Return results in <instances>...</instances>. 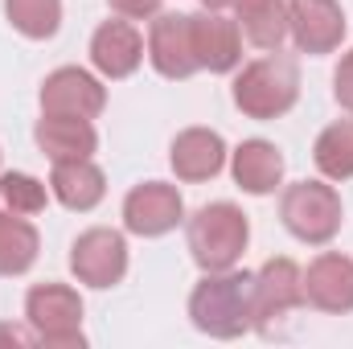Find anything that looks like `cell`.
Wrapping results in <instances>:
<instances>
[{
	"mask_svg": "<svg viewBox=\"0 0 353 349\" xmlns=\"http://www.w3.org/2000/svg\"><path fill=\"white\" fill-rule=\"evenodd\" d=\"M189 321L218 341H234L255 329V275L247 271H205L189 296Z\"/></svg>",
	"mask_w": 353,
	"mask_h": 349,
	"instance_id": "1",
	"label": "cell"
},
{
	"mask_svg": "<svg viewBox=\"0 0 353 349\" xmlns=\"http://www.w3.org/2000/svg\"><path fill=\"white\" fill-rule=\"evenodd\" d=\"M251 222L234 201H210L189 218V255L201 271H226L243 259Z\"/></svg>",
	"mask_w": 353,
	"mask_h": 349,
	"instance_id": "2",
	"label": "cell"
},
{
	"mask_svg": "<svg viewBox=\"0 0 353 349\" xmlns=\"http://www.w3.org/2000/svg\"><path fill=\"white\" fill-rule=\"evenodd\" d=\"M296 99H300V70L283 54L255 58L234 79V107L247 119H279L296 107Z\"/></svg>",
	"mask_w": 353,
	"mask_h": 349,
	"instance_id": "3",
	"label": "cell"
},
{
	"mask_svg": "<svg viewBox=\"0 0 353 349\" xmlns=\"http://www.w3.org/2000/svg\"><path fill=\"white\" fill-rule=\"evenodd\" d=\"M279 218L283 226L300 239V243H329L341 222H345V210H341V193L325 181H296L283 189V201H279Z\"/></svg>",
	"mask_w": 353,
	"mask_h": 349,
	"instance_id": "4",
	"label": "cell"
},
{
	"mask_svg": "<svg viewBox=\"0 0 353 349\" xmlns=\"http://www.w3.org/2000/svg\"><path fill=\"white\" fill-rule=\"evenodd\" d=\"M25 321L41 346L83 349V296L70 283H37L25 296Z\"/></svg>",
	"mask_w": 353,
	"mask_h": 349,
	"instance_id": "5",
	"label": "cell"
},
{
	"mask_svg": "<svg viewBox=\"0 0 353 349\" xmlns=\"http://www.w3.org/2000/svg\"><path fill=\"white\" fill-rule=\"evenodd\" d=\"M70 271L87 288H115L128 275V243L111 226H90L70 247Z\"/></svg>",
	"mask_w": 353,
	"mask_h": 349,
	"instance_id": "6",
	"label": "cell"
},
{
	"mask_svg": "<svg viewBox=\"0 0 353 349\" xmlns=\"http://www.w3.org/2000/svg\"><path fill=\"white\" fill-rule=\"evenodd\" d=\"M185 218V201L176 185L165 181H144L123 197V226L140 239H161Z\"/></svg>",
	"mask_w": 353,
	"mask_h": 349,
	"instance_id": "7",
	"label": "cell"
},
{
	"mask_svg": "<svg viewBox=\"0 0 353 349\" xmlns=\"http://www.w3.org/2000/svg\"><path fill=\"white\" fill-rule=\"evenodd\" d=\"M288 33L300 54H333L345 41V12L337 0H288Z\"/></svg>",
	"mask_w": 353,
	"mask_h": 349,
	"instance_id": "8",
	"label": "cell"
},
{
	"mask_svg": "<svg viewBox=\"0 0 353 349\" xmlns=\"http://www.w3.org/2000/svg\"><path fill=\"white\" fill-rule=\"evenodd\" d=\"M103 107H107V87L83 66H62V70L46 74V83H41V115L94 119Z\"/></svg>",
	"mask_w": 353,
	"mask_h": 349,
	"instance_id": "9",
	"label": "cell"
},
{
	"mask_svg": "<svg viewBox=\"0 0 353 349\" xmlns=\"http://www.w3.org/2000/svg\"><path fill=\"white\" fill-rule=\"evenodd\" d=\"M148 62L165 79H189L197 74V54H193V29L185 12H157L148 29Z\"/></svg>",
	"mask_w": 353,
	"mask_h": 349,
	"instance_id": "10",
	"label": "cell"
},
{
	"mask_svg": "<svg viewBox=\"0 0 353 349\" xmlns=\"http://www.w3.org/2000/svg\"><path fill=\"white\" fill-rule=\"evenodd\" d=\"M304 304V271L292 259H267L255 271V329H267L271 321L288 317Z\"/></svg>",
	"mask_w": 353,
	"mask_h": 349,
	"instance_id": "11",
	"label": "cell"
},
{
	"mask_svg": "<svg viewBox=\"0 0 353 349\" xmlns=\"http://www.w3.org/2000/svg\"><path fill=\"white\" fill-rule=\"evenodd\" d=\"M189 29H193V54H197V66L210 70V74H230L239 62H243V33H239V21H226L222 12L205 8V12H193L189 17Z\"/></svg>",
	"mask_w": 353,
	"mask_h": 349,
	"instance_id": "12",
	"label": "cell"
},
{
	"mask_svg": "<svg viewBox=\"0 0 353 349\" xmlns=\"http://www.w3.org/2000/svg\"><path fill=\"white\" fill-rule=\"evenodd\" d=\"M90 62L103 79H128L140 70L144 62V37L140 29L123 17V21H103L90 37Z\"/></svg>",
	"mask_w": 353,
	"mask_h": 349,
	"instance_id": "13",
	"label": "cell"
},
{
	"mask_svg": "<svg viewBox=\"0 0 353 349\" xmlns=\"http://www.w3.org/2000/svg\"><path fill=\"white\" fill-rule=\"evenodd\" d=\"M304 304L321 308V312H353V259L350 255H321L308 263L304 271Z\"/></svg>",
	"mask_w": 353,
	"mask_h": 349,
	"instance_id": "14",
	"label": "cell"
},
{
	"mask_svg": "<svg viewBox=\"0 0 353 349\" xmlns=\"http://www.w3.org/2000/svg\"><path fill=\"white\" fill-rule=\"evenodd\" d=\"M169 165L181 181H210L226 169V140L214 128H185L169 148Z\"/></svg>",
	"mask_w": 353,
	"mask_h": 349,
	"instance_id": "15",
	"label": "cell"
},
{
	"mask_svg": "<svg viewBox=\"0 0 353 349\" xmlns=\"http://www.w3.org/2000/svg\"><path fill=\"white\" fill-rule=\"evenodd\" d=\"M33 140L50 161H83V157H94L99 148V132L90 128V119H79V115H41L33 128Z\"/></svg>",
	"mask_w": 353,
	"mask_h": 349,
	"instance_id": "16",
	"label": "cell"
},
{
	"mask_svg": "<svg viewBox=\"0 0 353 349\" xmlns=\"http://www.w3.org/2000/svg\"><path fill=\"white\" fill-rule=\"evenodd\" d=\"M50 189H54V197H58L66 210L87 214V210H94V206L103 201L107 177H103V169H99L90 157H83V161H54Z\"/></svg>",
	"mask_w": 353,
	"mask_h": 349,
	"instance_id": "17",
	"label": "cell"
},
{
	"mask_svg": "<svg viewBox=\"0 0 353 349\" xmlns=\"http://www.w3.org/2000/svg\"><path fill=\"white\" fill-rule=\"evenodd\" d=\"M230 173L239 181V189L263 197V193H271V189L283 181V152H279L271 140H243V144L234 148Z\"/></svg>",
	"mask_w": 353,
	"mask_h": 349,
	"instance_id": "18",
	"label": "cell"
},
{
	"mask_svg": "<svg viewBox=\"0 0 353 349\" xmlns=\"http://www.w3.org/2000/svg\"><path fill=\"white\" fill-rule=\"evenodd\" d=\"M239 33L259 46V50H279L288 37V0H239Z\"/></svg>",
	"mask_w": 353,
	"mask_h": 349,
	"instance_id": "19",
	"label": "cell"
},
{
	"mask_svg": "<svg viewBox=\"0 0 353 349\" xmlns=\"http://www.w3.org/2000/svg\"><path fill=\"white\" fill-rule=\"evenodd\" d=\"M41 251V239H37V226L25 222V214L8 218L0 214V275H25Z\"/></svg>",
	"mask_w": 353,
	"mask_h": 349,
	"instance_id": "20",
	"label": "cell"
},
{
	"mask_svg": "<svg viewBox=\"0 0 353 349\" xmlns=\"http://www.w3.org/2000/svg\"><path fill=\"white\" fill-rule=\"evenodd\" d=\"M312 161L329 181H350L353 177V119H337V123H329L316 136Z\"/></svg>",
	"mask_w": 353,
	"mask_h": 349,
	"instance_id": "21",
	"label": "cell"
},
{
	"mask_svg": "<svg viewBox=\"0 0 353 349\" xmlns=\"http://www.w3.org/2000/svg\"><path fill=\"white\" fill-rule=\"evenodd\" d=\"M4 17L21 37L46 41L62 29V0H4Z\"/></svg>",
	"mask_w": 353,
	"mask_h": 349,
	"instance_id": "22",
	"label": "cell"
},
{
	"mask_svg": "<svg viewBox=\"0 0 353 349\" xmlns=\"http://www.w3.org/2000/svg\"><path fill=\"white\" fill-rule=\"evenodd\" d=\"M0 201L12 210V214H41L46 210V201H50V193H46V185L37 181V177L29 173H4L0 177Z\"/></svg>",
	"mask_w": 353,
	"mask_h": 349,
	"instance_id": "23",
	"label": "cell"
},
{
	"mask_svg": "<svg viewBox=\"0 0 353 349\" xmlns=\"http://www.w3.org/2000/svg\"><path fill=\"white\" fill-rule=\"evenodd\" d=\"M333 94H337V103L353 111V50L337 62V74H333Z\"/></svg>",
	"mask_w": 353,
	"mask_h": 349,
	"instance_id": "24",
	"label": "cell"
},
{
	"mask_svg": "<svg viewBox=\"0 0 353 349\" xmlns=\"http://www.w3.org/2000/svg\"><path fill=\"white\" fill-rule=\"evenodd\" d=\"M119 17H128V21H140V17H157L161 12V0H107Z\"/></svg>",
	"mask_w": 353,
	"mask_h": 349,
	"instance_id": "25",
	"label": "cell"
},
{
	"mask_svg": "<svg viewBox=\"0 0 353 349\" xmlns=\"http://www.w3.org/2000/svg\"><path fill=\"white\" fill-rule=\"evenodd\" d=\"M0 341H12V346H29V341H37V333H25V329H17V325H0Z\"/></svg>",
	"mask_w": 353,
	"mask_h": 349,
	"instance_id": "26",
	"label": "cell"
},
{
	"mask_svg": "<svg viewBox=\"0 0 353 349\" xmlns=\"http://www.w3.org/2000/svg\"><path fill=\"white\" fill-rule=\"evenodd\" d=\"M201 4H205V8H214V12H222V8H234L239 0H201Z\"/></svg>",
	"mask_w": 353,
	"mask_h": 349,
	"instance_id": "27",
	"label": "cell"
}]
</instances>
